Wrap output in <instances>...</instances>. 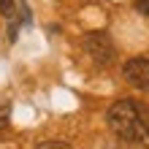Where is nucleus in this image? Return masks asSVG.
Wrapping results in <instances>:
<instances>
[{"mask_svg": "<svg viewBox=\"0 0 149 149\" xmlns=\"http://www.w3.org/2000/svg\"><path fill=\"white\" fill-rule=\"evenodd\" d=\"M106 122L114 136H119L127 144H141L149 146V106L130 98H122L111 103L106 111Z\"/></svg>", "mask_w": 149, "mask_h": 149, "instance_id": "nucleus-1", "label": "nucleus"}, {"mask_svg": "<svg viewBox=\"0 0 149 149\" xmlns=\"http://www.w3.org/2000/svg\"><path fill=\"white\" fill-rule=\"evenodd\" d=\"M81 46L84 52L90 54L98 65H111L114 60H117V49H114V43L109 38V33H103V30H95V33H87L84 41H81Z\"/></svg>", "mask_w": 149, "mask_h": 149, "instance_id": "nucleus-2", "label": "nucleus"}, {"mask_svg": "<svg viewBox=\"0 0 149 149\" xmlns=\"http://www.w3.org/2000/svg\"><path fill=\"white\" fill-rule=\"evenodd\" d=\"M122 76L130 87L141 92H149V60L146 57H133L122 65Z\"/></svg>", "mask_w": 149, "mask_h": 149, "instance_id": "nucleus-3", "label": "nucleus"}, {"mask_svg": "<svg viewBox=\"0 0 149 149\" xmlns=\"http://www.w3.org/2000/svg\"><path fill=\"white\" fill-rule=\"evenodd\" d=\"M36 149H73L68 141H60V138H49V141H38Z\"/></svg>", "mask_w": 149, "mask_h": 149, "instance_id": "nucleus-4", "label": "nucleus"}, {"mask_svg": "<svg viewBox=\"0 0 149 149\" xmlns=\"http://www.w3.org/2000/svg\"><path fill=\"white\" fill-rule=\"evenodd\" d=\"M0 14H3L6 19H16V14H19L16 11V3L14 0H0Z\"/></svg>", "mask_w": 149, "mask_h": 149, "instance_id": "nucleus-5", "label": "nucleus"}, {"mask_svg": "<svg viewBox=\"0 0 149 149\" xmlns=\"http://www.w3.org/2000/svg\"><path fill=\"white\" fill-rule=\"evenodd\" d=\"M8 117H11V111H8V106H0V130H3L8 125Z\"/></svg>", "mask_w": 149, "mask_h": 149, "instance_id": "nucleus-6", "label": "nucleus"}, {"mask_svg": "<svg viewBox=\"0 0 149 149\" xmlns=\"http://www.w3.org/2000/svg\"><path fill=\"white\" fill-rule=\"evenodd\" d=\"M136 8H138L144 16H149V0H136Z\"/></svg>", "mask_w": 149, "mask_h": 149, "instance_id": "nucleus-7", "label": "nucleus"}]
</instances>
